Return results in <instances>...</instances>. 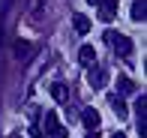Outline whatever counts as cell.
I'll use <instances>...</instances> for the list:
<instances>
[{
    "instance_id": "cell-1",
    "label": "cell",
    "mask_w": 147,
    "mask_h": 138,
    "mask_svg": "<svg viewBox=\"0 0 147 138\" xmlns=\"http://www.w3.org/2000/svg\"><path fill=\"white\" fill-rule=\"evenodd\" d=\"M87 81H90V87H93V90L105 87V84H108V69H102V66H93V69L87 72Z\"/></svg>"
},
{
    "instance_id": "cell-2",
    "label": "cell",
    "mask_w": 147,
    "mask_h": 138,
    "mask_svg": "<svg viewBox=\"0 0 147 138\" xmlns=\"http://www.w3.org/2000/svg\"><path fill=\"white\" fill-rule=\"evenodd\" d=\"M111 42H114V51H117V54H123V57L132 54V39H129V36H117V33H114Z\"/></svg>"
},
{
    "instance_id": "cell-3",
    "label": "cell",
    "mask_w": 147,
    "mask_h": 138,
    "mask_svg": "<svg viewBox=\"0 0 147 138\" xmlns=\"http://www.w3.org/2000/svg\"><path fill=\"white\" fill-rule=\"evenodd\" d=\"M99 120H102V117H99L96 108H84V111H81V123H84L87 129H99Z\"/></svg>"
},
{
    "instance_id": "cell-4",
    "label": "cell",
    "mask_w": 147,
    "mask_h": 138,
    "mask_svg": "<svg viewBox=\"0 0 147 138\" xmlns=\"http://www.w3.org/2000/svg\"><path fill=\"white\" fill-rule=\"evenodd\" d=\"M57 126H60V120H57V114H54V111H45V117H42V126H39V129H42L45 135H51V132H54Z\"/></svg>"
},
{
    "instance_id": "cell-5",
    "label": "cell",
    "mask_w": 147,
    "mask_h": 138,
    "mask_svg": "<svg viewBox=\"0 0 147 138\" xmlns=\"http://www.w3.org/2000/svg\"><path fill=\"white\" fill-rule=\"evenodd\" d=\"M72 27H75V33H90V18L87 15H75V18H72Z\"/></svg>"
},
{
    "instance_id": "cell-6",
    "label": "cell",
    "mask_w": 147,
    "mask_h": 138,
    "mask_svg": "<svg viewBox=\"0 0 147 138\" xmlns=\"http://www.w3.org/2000/svg\"><path fill=\"white\" fill-rule=\"evenodd\" d=\"M78 60H81L84 66H93V60H96V51H93V45H81V51H78Z\"/></svg>"
},
{
    "instance_id": "cell-7",
    "label": "cell",
    "mask_w": 147,
    "mask_h": 138,
    "mask_svg": "<svg viewBox=\"0 0 147 138\" xmlns=\"http://www.w3.org/2000/svg\"><path fill=\"white\" fill-rule=\"evenodd\" d=\"M30 54H33L30 42H27V39H18V42H15V57H18V60H27Z\"/></svg>"
},
{
    "instance_id": "cell-8",
    "label": "cell",
    "mask_w": 147,
    "mask_h": 138,
    "mask_svg": "<svg viewBox=\"0 0 147 138\" xmlns=\"http://www.w3.org/2000/svg\"><path fill=\"white\" fill-rule=\"evenodd\" d=\"M147 18V3L144 0H135L132 3V21H144Z\"/></svg>"
},
{
    "instance_id": "cell-9",
    "label": "cell",
    "mask_w": 147,
    "mask_h": 138,
    "mask_svg": "<svg viewBox=\"0 0 147 138\" xmlns=\"http://www.w3.org/2000/svg\"><path fill=\"white\" fill-rule=\"evenodd\" d=\"M51 96H54V102H66V87L63 84H51Z\"/></svg>"
},
{
    "instance_id": "cell-10",
    "label": "cell",
    "mask_w": 147,
    "mask_h": 138,
    "mask_svg": "<svg viewBox=\"0 0 147 138\" xmlns=\"http://www.w3.org/2000/svg\"><path fill=\"white\" fill-rule=\"evenodd\" d=\"M111 108L117 111V117H126V102L120 99V96H111Z\"/></svg>"
},
{
    "instance_id": "cell-11",
    "label": "cell",
    "mask_w": 147,
    "mask_h": 138,
    "mask_svg": "<svg viewBox=\"0 0 147 138\" xmlns=\"http://www.w3.org/2000/svg\"><path fill=\"white\" fill-rule=\"evenodd\" d=\"M117 87L123 90V93H132V81H129L126 75H120V78H117Z\"/></svg>"
},
{
    "instance_id": "cell-12",
    "label": "cell",
    "mask_w": 147,
    "mask_h": 138,
    "mask_svg": "<svg viewBox=\"0 0 147 138\" xmlns=\"http://www.w3.org/2000/svg\"><path fill=\"white\" fill-rule=\"evenodd\" d=\"M102 6H105V12H108V15H114L117 6H120V0H102Z\"/></svg>"
},
{
    "instance_id": "cell-13",
    "label": "cell",
    "mask_w": 147,
    "mask_h": 138,
    "mask_svg": "<svg viewBox=\"0 0 147 138\" xmlns=\"http://www.w3.org/2000/svg\"><path fill=\"white\" fill-rule=\"evenodd\" d=\"M135 126H138V135L144 138V135H147V117H144V114H138V123H135Z\"/></svg>"
},
{
    "instance_id": "cell-14",
    "label": "cell",
    "mask_w": 147,
    "mask_h": 138,
    "mask_svg": "<svg viewBox=\"0 0 147 138\" xmlns=\"http://www.w3.org/2000/svg\"><path fill=\"white\" fill-rule=\"evenodd\" d=\"M51 138H69V132H66V129H63V126H57V129H54V132H51Z\"/></svg>"
},
{
    "instance_id": "cell-15",
    "label": "cell",
    "mask_w": 147,
    "mask_h": 138,
    "mask_svg": "<svg viewBox=\"0 0 147 138\" xmlns=\"http://www.w3.org/2000/svg\"><path fill=\"white\" fill-rule=\"evenodd\" d=\"M42 6H45V0H33V12H39Z\"/></svg>"
},
{
    "instance_id": "cell-16",
    "label": "cell",
    "mask_w": 147,
    "mask_h": 138,
    "mask_svg": "<svg viewBox=\"0 0 147 138\" xmlns=\"http://www.w3.org/2000/svg\"><path fill=\"white\" fill-rule=\"evenodd\" d=\"M87 3H93V6H102V0H87Z\"/></svg>"
},
{
    "instance_id": "cell-17",
    "label": "cell",
    "mask_w": 147,
    "mask_h": 138,
    "mask_svg": "<svg viewBox=\"0 0 147 138\" xmlns=\"http://www.w3.org/2000/svg\"><path fill=\"white\" fill-rule=\"evenodd\" d=\"M111 138H126V135H120V132H114V135H111Z\"/></svg>"
}]
</instances>
